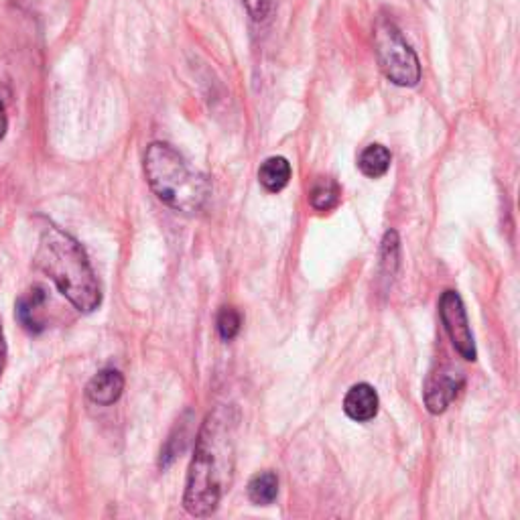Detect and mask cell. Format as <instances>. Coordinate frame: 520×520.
I'll use <instances>...</instances> for the list:
<instances>
[{"instance_id":"6da1fadb","label":"cell","mask_w":520,"mask_h":520,"mask_svg":"<svg viewBox=\"0 0 520 520\" xmlns=\"http://www.w3.org/2000/svg\"><path fill=\"white\" fill-rule=\"evenodd\" d=\"M236 423L232 407H218L198 433L183 496V506L191 516L214 514L232 484Z\"/></svg>"},{"instance_id":"7a4b0ae2","label":"cell","mask_w":520,"mask_h":520,"mask_svg":"<svg viewBox=\"0 0 520 520\" xmlns=\"http://www.w3.org/2000/svg\"><path fill=\"white\" fill-rule=\"evenodd\" d=\"M35 265L78 311L92 313L102 303L98 277L82 244L57 226H47L35 252Z\"/></svg>"},{"instance_id":"3957f363","label":"cell","mask_w":520,"mask_h":520,"mask_svg":"<svg viewBox=\"0 0 520 520\" xmlns=\"http://www.w3.org/2000/svg\"><path fill=\"white\" fill-rule=\"evenodd\" d=\"M147 183L157 198L175 212H200L210 195L204 175L189 169L185 159L167 143H153L145 153Z\"/></svg>"},{"instance_id":"277c9868","label":"cell","mask_w":520,"mask_h":520,"mask_svg":"<svg viewBox=\"0 0 520 520\" xmlns=\"http://www.w3.org/2000/svg\"><path fill=\"white\" fill-rule=\"evenodd\" d=\"M374 51L378 57V65L388 82L401 88H413L421 80V63L417 53L405 41L399 27L380 17L374 29Z\"/></svg>"},{"instance_id":"5b68a950","label":"cell","mask_w":520,"mask_h":520,"mask_svg":"<svg viewBox=\"0 0 520 520\" xmlns=\"http://www.w3.org/2000/svg\"><path fill=\"white\" fill-rule=\"evenodd\" d=\"M439 315L453 348L460 352L464 360L474 362L478 358V352L462 297L455 291H445L439 301Z\"/></svg>"},{"instance_id":"8992f818","label":"cell","mask_w":520,"mask_h":520,"mask_svg":"<svg viewBox=\"0 0 520 520\" xmlns=\"http://www.w3.org/2000/svg\"><path fill=\"white\" fill-rule=\"evenodd\" d=\"M462 386H464V376L458 370L439 368L437 372H433L427 378L425 390H423L425 405H427L429 413L441 415L453 403V399L458 397Z\"/></svg>"},{"instance_id":"52a82bcc","label":"cell","mask_w":520,"mask_h":520,"mask_svg":"<svg viewBox=\"0 0 520 520\" xmlns=\"http://www.w3.org/2000/svg\"><path fill=\"white\" fill-rule=\"evenodd\" d=\"M378 395L368 382L354 384L344 399V413L356 423H368L378 415Z\"/></svg>"},{"instance_id":"ba28073f","label":"cell","mask_w":520,"mask_h":520,"mask_svg":"<svg viewBox=\"0 0 520 520\" xmlns=\"http://www.w3.org/2000/svg\"><path fill=\"white\" fill-rule=\"evenodd\" d=\"M122 390H124V376L118 370L106 368L90 380L86 395L94 405L110 407L120 399Z\"/></svg>"},{"instance_id":"9c48e42d","label":"cell","mask_w":520,"mask_h":520,"mask_svg":"<svg viewBox=\"0 0 520 520\" xmlns=\"http://www.w3.org/2000/svg\"><path fill=\"white\" fill-rule=\"evenodd\" d=\"M45 301H47V295H45V289H41V287H33L17 301V317L27 332L39 334L45 330V321H43Z\"/></svg>"},{"instance_id":"30bf717a","label":"cell","mask_w":520,"mask_h":520,"mask_svg":"<svg viewBox=\"0 0 520 520\" xmlns=\"http://www.w3.org/2000/svg\"><path fill=\"white\" fill-rule=\"evenodd\" d=\"M291 181V163L285 157H269L258 169V183L269 193L283 191Z\"/></svg>"},{"instance_id":"8fae6325","label":"cell","mask_w":520,"mask_h":520,"mask_svg":"<svg viewBox=\"0 0 520 520\" xmlns=\"http://www.w3.org/2000/svg\"><path fill=\"white\" fill-rule=\"evenodd\" d=\"M390 163H393V155H390V151L378 143L368 145L358 157V169L368 179H380L382 175H386L390 169Z\"/></svg>"},{"instance_id":"7c38bea8","label":"cell","mask_w":520,"mask_h":520,"mask_svg":"<svg viewBox=\"0 0 520 520\" xmlns=\"http://www.w3.org/2000/svg\"><path fill=\"white\" fill-rule=\"evenodd\" d=\"M279 496V478L273 472H260L248 482V498L256 506H271Z\"/></svg>"},{"instance_id":"4fadbf2b","label":"cell","mask_w":520,"mask_h":520,"mask_svg":"<svg viewBox=\"0 0 520 520\" xmlns=\"http://www.w3.org/2000/svg\"><path fill=\"white\" fill-rule=\"evenodd\" d=\"M340 200H342V189L332 179H321L319 183L313 185L309 193V202L317 212H332L334 208H338Z\"/></svg>"},{"instance_id":"5bb4252c","label":"cell","mask_w":520,"mask_h":520,"mask_svg":"<svg viewBox=\"0 0 520 520\" xmlns=\"http://www.w3.org/2000/svg\"><path fill=\"white\" fill-rule=\"evenodd\" d=\"M240 325H242L240 313L232 307H222L218 315V334L224 342H232L238 336Z\"/></svg>"},{"instance_id":"9a60e30c","label":"cell","mask_w":520,"mask_h":520,"mask_svg":"<svg viewBox=\"0 0 520 520\" xmlns=\"http://www.w3.org/2000/svg\"><path fill=\"white\" fill-rule=\"evenodd\" d=\"M399 265V234L390 230L384 234L382 240V267L386 273L393 275Z\"/></svg>"},{"instance_id":"2e32d148","label":"cell","mask_w":520,"mask_h":520,"mask_svg":"<svg viewBox=\"0 0 520 520\" xmlns=\"http://www.w3.org/2000/svg\"><path fill=\"white\" fill-rule=\"evenodd\" d=\"M244 5L254 19H265L271 0H244Z\"/></svg>"},{"instance_id":"e0dca14e","label":"cell","mask_w":520,"mask_h":520,"mask_svg":"<svg viewBox=\"0 0 520 520\" xmlns=\"http://www.w3.org/2000/svg\"><path fill=\"white\" fill-rule=\"evenodd\" d=\"M5 366H7V340L3 332V323H0V378L5 374Z\"/></svg>"},{"instance_id":"ac0fdd59","label":"cell","mask_w":520,"mask_h":520,"mask_svg":"<svg viewBox=\"0 0 520 520\" xmlns=\"http://www.w3.org/2000/svg\"><path fill=\"white\" fill-rule=\"evenodd\" d=\"M7 128H9L7 108H5V102H3V98H0V141L5 139V135H7Z\"/></svg>"}]
</instances>
